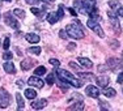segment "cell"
I'll return each mask as SVG.
<instances>
[{"mask_svg":"<svg viewBox=\"0 0 123 111\" xmlns=\"http://www.w3.org/2000/svg\"><path fill=\"white\" fill-rule=\"evenodd\" d=\"M41 47H38V46H34V47H30V48H28V52L29 54H33V55H39L41 54Z\"/></svg>","mask_w":123,"mask_h":111,"instance_id":"obj_25","label":"cell"},{"mask_svg":"<svg viewBox=\"0 0 123 111\" xmlns=\"http://www.w3.org/2000/svg\"><path fill=\"white\" fill-rule=\"evenodd\" d=\"M117 16L123 17V7H119L118 9H117Z\"/></svg>","mask_w":123,"mask_h":111,"instance_id":"obj_39","label":"cell"},{"mask_svg":"<svg viewBox=\"0 0 123 111\" xmlns=\"http://www.w3.org/2000/svg\"><path fill=\"white\" fill-rule=\"evenodd\" d=\"M109 45L111 46V48H113V50H117L115 47H119V42H118V41H114V39H109Z\"/></svg>","mask_w":123,"mask_h":111,"instance_id":"obj_31","label":"cell"},{"mask_svg":"<svg viewBox=\"0 0 123 111\" xmlns=\"http://www.w3.org/2000/svg\"><path fill=\"white\" fill-rule=\"evenodd\" d=\"M74 8H75L76 12H79L81 14H86V11H85V8H84V5H83L81 1H77V0L74 1Z\"/></svg>","mask_w":123,"mask_h":111,"instance_id":"obj_15","label":"cell"},{"mask_svg":"<svg viewBox=\"0 0 123 111\" xmlns=\"http://www.w3.org/2000/svg\"><path fill=\"white\" fill-rule=\"evenodd\" d=\"M34 64L36 62L31 59H24L21 62V69H24V71H29V69H31L34 67Z\"/></svg>","mask_w":123,"mask_h":111,"instance_id":"obj_10","label":"cell"},{"mask_svg":"<svg viewBox=\"0 0 123 111\" xmlns=\"http://www.w3.org/2000/svg\"><path fill=\"white\" fill-rule=\"evenodd\" d=\"M117 81H118L119 84H122V82H123V71L121 72V73H119V76H118V80H117Z\"/></svg>","mask_w":123,"mask_h":111,"instance_id":"obj_41","label":"cell"},{"mask_svg":"<svg viewBox=\"0 0 123 111\" xmlns=\"http://www.w3.org/2000/svg\"><path fill=\"white\" fill-rule=\"evenodd\" d=\"M49 62H50V64H51V65L56 67V68H58V67L60 65V62H59V60H58V59H50Z\"/></svg>","mask_w":123,"mask_h":111,"instance_id":"obj_34","label":"cell"},{"mask_svg":"<svg viewBox=\"0 0 123 111\" xmlns=\"http://www.w3.org/2000/svg\"><path fill=\"white\" fill-rule=\"evenodd\" d=\"M96 81H97L98 86H101L102 89H104V88H106L107 85H109V82H110V78L107 77V76H99V77H97V78H96Z\"/></svg>","mask_w":123,"mask_h":111,"instance_id":"obj_11","label":"cell"},{"mask_svg":"<svg viewBox=\"0 0 123 111\" xmlns=\"http://www.w3.org/2000/svg\"><path fill=\"white\" fill-rule=\"evenodd\" d=\"M69 67H71V68H74V69H76V71H80V69H81V67L77 65V64L74 63V62H69Z\"/></svg>","mask_w":123,"mask_h":111,"instance_id":"obj_37","label":"cell"},{"mask_svg":"<svg viewBox=\"0 0 123 111\" xmlns=\"http://www.w3.org/2000/svg\"><path fill=\"white\" fill-rule=\"evenodd\" d=\"M46 18H47V21H49V22H50V24H51V25H54L55 22H56L58 20H59V18H58V14L55 13V12H51V13H49Z\"/></svg>","mask_w":123,"mask_h":111,"instance_id":"obj_23","label":"cell"},{"mask_svg":"<svg viewBox=\"0 0 123 111\" xmlns=\"http://www.w3.org/2000/svg\"><path fill=\"white\" fill-rule=\"evenodd\" d=\"M85 93H86V95H89V97H92V98H98L99 94H101L99 89L94 85H88L86 89H85Z\"/></svg>","mask_w":123,"mask_h":111,"instance_id":"obj_8","label":"cell"},{"mask_svg":"<svg viewBox=\"0 0 123 111\" xmlns=\"http://www.w3.org/2000/svg\"><path fill=\"white\" fill-rule=\"evenodd\" d=\"M56 14H58V18H59V20L64 18V5H63V4H60L59 7H58V12H56Z\"/></svg>","mask_w":123,"mask_h":111,"instance_id":"obj_28","label":"cell"},{"mask_svg":"<svg viewBox=\"0 0 123 111\" xmlns=\"http://www.w3.org/2000/svg\"><path fill=\"white\" fill-rule=\"evenodd\" d=\"M77 76L81 78V80H84V81H93V80H96V77H94V75L93 73H86V72H77Z\"/></svg>","mask_w":123,"mask_h":111,"instance_id":"obj_13","label":"cell"},{"mask_svg":"<svg viewBox=\"0 0 123 111\" xmlns=\"http://www.w3.org/2000/svg\"><path fill=\"white\" fill-rule=\"evenodd\" d=\"M99 106H101V109H110V106L107 103H104L102 101H99Z\"/></svg>","mask_w":123,"mask_h":111,"instance_id":"obj_40","label":"cell"},{"mask_svg":"<svg viewBox=\"0 0 123 111\" xmlns=\"http://www.w3.org/2000/svg\"><path fill=\"white\" fill-rule=\"evenodd\" d=\"M9 105H11V94L4 88H0V107L7 109Z\"/></svg>","mask_w":123,"mask_h":111,"instance_id":"obj_4","label":"cell"},{"mask_svg":"<svg viewBox=\"0 0 123 111\" xmlns=\"http://www.w3.org/2000/svg\"><path fill=\"white\" fill-rule=\"evenodd\" d=\"M121 64L122 63L119 62V60L114 59V58H109V59H107V65H109L111 69H114V71H115L118 67H121Z\"/></svg>","mask_w":123,"mask_h":111,"instance_id":"obj_16","label":"cell"},{"mask_svg":"<svg viewBox=\"0 0 123 111\" xmlns=\"http://www.w3.org/2000/svg\"><path fill=\"white\" fill-rule=\"evenodd\" d=\"M107 16H109V21H110V24L113 25L114 30H115L117 33H119V31H121V25H119L118 17H115V14L113 12H107Z\"/></svg>","mask_w":123,"mask_h":111,"instance_id":"obj_7","label":"cell"},{"mask_svg":"<svg viewBox=\"0 0 123 111\" xmlns=\"http://www.w3.org/2000/svg\"><path fill=\"white\" fill-rule=\"evenodd\" d=\"M25 38H26V41L30 42V43H38L41 41L39 35H37V34H34V33H28L25 35Z\"/></svg>","mask_w":123,"mask_h":111,"instance_id":"obj_14","label":"cell"},{"mask_svg":"<svg viewBox=\"0 0 123 111\" xmlns=\"http://www.w3.org/2000/svg\"><path fill=\"white\" fill-rule=\"evenodd\" d=\"M122 59H123V51H122Z\"/></svg>","mask_w":123,"mask_h":111,"instance_id":"obj_46","label":"cell"},{"mask_svg":"<svg viewBox=\"0 0 123 111\" xmlns=\"http://www.w3.org/2000/svg\"><path fill=\"white\" fill-rule=\"evenodd\" d=\"M3 68H4V71L7 72V73H9V75L16 73V68H14V64L12 62H5L4 64H3Z\"/></svg>","mask_w":123,"mask_h":111,"instance_id":"obj_12","label":"cell"},{"mask_svg":"<svg viewBox=\"0 0 123 111\" xmlns=\"http://www.w3.org/2000/svg\"><path fill=\"white\" fill-rule=\"evenodd\" d=\"M46 72H47V69L45 68L43 65H41V67H37L36 69H34V75L36 76H43V75H46Z\"/></svg>","mask_w":123,"mask_h":111,"instance_id":"obj_24","label":"cell"},{"mask_svg":"<svg viewBox=\"0 0 123 111\" xmlns=\"http://www.w3.org/2000/svg\"><path fill=\"white\" fill-rule=\"evenodd\" d=\"M9 43H11L9 38H5V39H4V43H3V47H4L5 51H7L8 48H9Z\"/></svg>","mask_w":123,"mask_h":111,"instance_id":"obj_36","label":"cell"},{"mask_svg":"<svg viewBox=\"0 0 123 111\" xmlns=\"http://www.w3.org/2000/svg\"><path fill=\"white\" fill-rule=\"evenodd\" d=\"M28 84L30 86H34V88H37V89H42L43 85H45V81L42 80V78L39 77V76H31L30 78L28 80Z\"/></svg>","mask_w":123,"mask_h":111,"instance_id":"obj_6","label":"cell"},{"mask_svg":"<svg viewBox=\"0 0 123 111\" xmlns=\"http://www.w3.org/2000/svg\"><path fill=\"white\" fill-rule=\"evenodd\" d=\"M16 101H17V109H18V110L24 109L25 102H24V98L21 97V94H20V93H16Z\"/></svg>","mask_w":123,"mask_h":111,"instance_id":"obj_22","label":"cell"},{"mask_svg":"<svg viewBox=\"0 0 123 111\" xmlns=\"http://www.w3.org/2000/svg\"><path fill=\"white\" fill-rule=\"evenodd\" d=\"M42 1L47 3V4H54V1H55V0H42Z\"/></svg>","mask_w":123,"mask_h":111,"instance_id":"obj_44","label":"cell"},{"mask_svg":"<svg viewBox=\"0 0 123 111\" xmlns=\"http://www.w3.org/2000/svg\"><path fill=\"white\" fill-rule=\"evenodd\" d=\"M29 5H39L42 0H25Z\"/></svg>","mask_w":123,"mask_h":111,"instance_id":"obj_33","label":"cell"},{"mask_svg":"<svg viewBox=\"0 0 123 111\" xmlns=\"http://www.w3.org/2000/svg\"><path fill=\"white\" fill-rule=\"evenodd\" d=\"M56 75H58V77H59L60 80L66 81L67 84H69V85H72L75 88H81L83 86V82H81L80 80H77L74 75L69 73L68 71H66V69H56Z\"/></svg>","mask_w":123,"mask_h":111,"instance_id":"obj_1","label":"cell"},{"mask_svg":"<svg viewBox=\"0 0 123 111\" xmlns=\"http://www.w3.org/2000/svg\"><path fill=\"white\" fill-rule=\"evenodd\" d=\"M76 47H77V46H76V43H74V42L68 43V46H67V48H68L69 51H75V50H76Z\"/></svg>","mask_w":123,"mask_h":111,"instance_id":"obj_38","label":"cell"},{"mask_svg":"<svg viewBox=\"0 0 123 111\" xmlns=\"http://www.w3.org/2000/svg\"><path fill=\"white\" fill-rule=\"evenodd\" d=\"M58 85H59V88L63 90V92H67V90H68V85H67V82H66V81H63V80H60V78H59V81H58Z\"/></svg>","mask_w":123,"mask_h":111,"instance_id":"obj_29","label":"cell"},{"mask_svg":"<svg viewBox=\"0 0 123 111\" xmlns=\"http://www.w3.org/2000/svg\"><path fill=\"white\" fill-rule=\"evenodd\" d=\"M13 14H16L18 18H21V20H24L25 18V11H22V9H18V8H16V9L13 11Z\"/></svg>","mask_w":123,"mask_h":111,"instance_id":"obj_27","label":"cell"},{"mask_svg":"<svg viewBox=\"0 0 123 111\" xmlns=\"http://www.w3.org/2000/svg\"><path fill=\"white\" fill-rule=\"evenodd\" d=\"M102 94L105 95V97H107V98H111V97H114V95L117 94V90L115 89H113V88H104V90H102Z\"/></svg>","mask_w":123,"mask_h":111,"instance_id":"obj_17","label":"cell"},{"mask_svg":"<svg viewBox=\"0 0 123 111\" xmlns=\"http://www.w3.org/2000/svg\"><path fill=\"white\" fill-rule=\"evenodd\" d=\"M66 31H67V34H68L69 38H74V39H81V38H84L83 28H81L80 25H77L76 22L75 24H68L67 25Z\"/></svg>","mask_w":123,"mask_h":111,"instance_id":"obj_2","label":"cell"},{"mask_svg":"<svg viewBox=\"0 0 123 111\" xmlns=\"http://www.w3.org/2000/svg\"><path fill=\"white\" fill-rule=\"evenodd\" d=\"M17 85H18V86H22V81H17Z\"/></svg>","mask_w":123,"mask_h":111,"instance_id":"obj_45","label":"cell"},{"mask_svg":"<svg viewBox=\"0 0 123 111\" xmlns=\"http://www.w3.org/2000/svg\"><path fill=\"white\" fill-rule=\"evenodd\" d=\"M46 82H47L49 85H54V84H55V76L52 73L47 75V77H46Z\"/></svg>","mask_w":123,"mask_h":111,"instance_id":"obj_30","label":"cell"},{"mask_svg":"<svg viewBox=\"0 0 123 111\" xmlns=\"http://www.w3.org/2000/svg\"><path fill=\"white\" fill-rule=\"evenodd\" d=\"M25 97L28 99H31V101H33V99L37 98V92L33 89H25Z\"/></svg>","mask_w":123,"mask_h":111,"instance_id":"obj_21","label":"cell"},{"mask_svg":"<svg viewBox=\"0 0 123 111\" xmlns=\"http://www.w3.org/2000/svg\"><path fill=\"white\" fill-rule=\"evenodd\" d=\"M30 106H31V109H34V110H41V109L47 106V101H46L45 98L38 99V101H33L30 103Z\"/></svg>","mask_w":123,"mask_h":111,"instance_id":"obj_9","label":"cell"},{"mask_svg":"<svg viewBox=\"0 0 123 111\" xmlns=\"http://www.w3.org/2000/svg\"><path fill=\"white\" fill-rule=\"evenodd\" d=\"M109 7L111 8V9H118L119 7H121V4H119V1L118 0H109Z\"/></svg>","mask_w":123,"mask_h":111,"instance_id":"obj_26","label":"cell"},{"mask_svg":"<svg viewBox=\"0 0 123 111\" xmlns=\"http://www.w3.org/2000/svg\"><path fill=\"white\" fill-rule=\"evenodd\" d=\"M86 25H88V28H89L90 30H93V31H94V33L97 34L98 37L105 38V31L102 30V28H101V25L98 24V21H96V20L90 18V20H88Z\"/></svg>","mask_w":123,"mask_h":111,"instance_id":"obj_3","label":"cell"},{"mask_svg":"<svg viewBox=\"0 0 123 111\" xmlns=\"http://www.w3.org/2000/svg\"><path fill=\"white\" fill-rule=\"evenodd\" d=\"M69 13H71L72 14V16H74V17H76V16H77V12H76V11H75V8H69Z\"/></svg>","mask_w":123,"mask_h":111,"instance_id":"obj_42","label":"cell"},{"mask_svg":"<svg viewBox=\"0 0 123 111\" xmlns=\"http://www.w3.org/2000/svg\"><path fill=\"white\" fill-rule=\"evenodd\" d=\"M59 37L62 38V39H68V34H67L66 30H60L59 31Z\"/></svg>","mask_w":123,"mask_h":111,"instance_id":"obj_35","label":"cell"},{"mask_svg":"<svg viewBox=\"0 0 123 111\" xmlns=\"http://www.w3.org/2000/svg\"><path fill=\"white\" fill-rule=\"evenodd\" d=\"M30 11H31V13H33V14H36L38 18H45V17H46L45 9H39V8H31Z\"/></svg>","mask_w":123,"mask_h":111,"instance_id":"obj_20","label":"cell"},{"mask_svg":"<svg viewBox=\"0 0 123 111\" xmlns=\"http://www.w3.org/2000/svg\"><path fill=\"white\" fill-rule=\"evenodd\" d=\"M12 56H13L12 52L8 51V50L4 52V54H3V59H4V60H11V59H12Z\"/></svg>","mask_w":123,"mask_h":111,"instance_id":"obj_32","label":"cell"},{"mask_svg":"<svg viewBox=\"0 0 123 111\" xmlns=\"http://www.w3.org/2000/svg\"><path fill=\"white\" fill-rule=\"evenodd\" d=\"M8 1H11V0H8Z\"/></svg>","mask_w":123,"mask_h":111,"instance_id":"obj_47","label":"cell"},{"mask_svg":"<svg viewBox=\"0 0 123 111\" xmlns=\"http://www.w3.org/2000/svg\"><path fill=\"white\" fill-rule=\"evenodd\" d=\"M98 71H99V72L106 71V67H105V65H98Z\"/></svg>","mask_w":123,"mask_h":111,"instance_id":"obj_43","label":"cell"},{"mask_svg":"<svg viewBox=\"0 0 123 111\" xmlns=\"http://www.w3.org/2000/svg\"><path fill=\"white\" fill-rule=\"evenodd\" d=\"M4 21H5V24H7L8 26H11L12 29H14V30H17V29H20V24H18V21H17L16 18L11 14V12H7L4 14Z\"/></svg>","mask_w":123,"mask_h":111,"instance_id":"obj_5","label":"cell"},{"mask_svg":"<svg viewBox=\"0 0 123 111\" xmlns=\"http://www.w3.org/2000/svg\"><path fill=\"white\" fill-rule=\"evenodd\" d=\"M77 60H79V63H80L83 67H85V68H92V67H93V63L90 62L89 59H86V58L79 56V58H77Z\"/></svg>","mask_w":123,"mask_h":111,"instance_id":"obj_18","label":"cell"},{"mask_svg":"<svg viewBox=\"0 0 123 111\" xmlns=\"http://www.w3.org/2000/svg\"><path fill=\"white\" fill-rule=\"evenodd\" d=\"M84 106H85V105H84V101L83 99H79V101H76V103H74L71 107H68V110L69 111H72V110H83Z\"/></svg>","mask_w":123,"mask_h":111,"instance_id":"obj_19","label":"cell"}]
</instances>
